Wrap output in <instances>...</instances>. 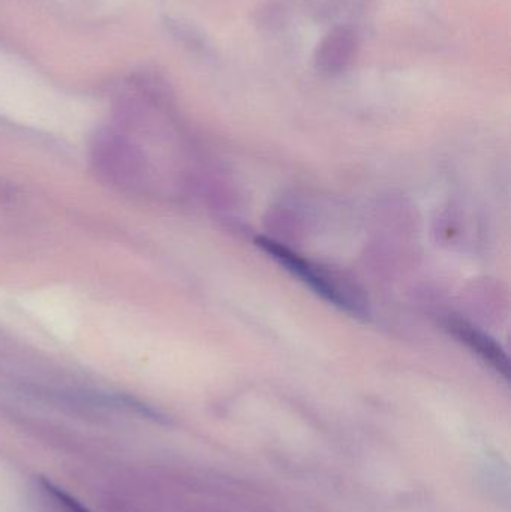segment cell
Returning <instances> with one entry per match:
<instances>
[{"mask_svg": "<svg viewBox=\"0 0 511 512\" xmlns=\"http://www.w3.org/2000/svg\"><path fill=\"white\" fill-rule=\"evenodd\" d=\"M257 245L266 254L272 256L276 262H279L282 267L287 268L291 274L302 279L306 285L311 286L317 294L329 300L330 303L344 307L347 310H354V312L359 310L360 300L356 291L342 277L333 273L330 274L326 268L303 258V256L296 254V252L291 251L282 243L275 242V240L258 237Z\"/></svg>", "mask_w": 511, "mask_h": 512, "instance_id": "6da1fadb", "label": "cell"}, {"mask_svg": "<svg viewBox=\"0 0 511 512\" xmlns=\"http://www.w3.org/2000/svg\"><path fill=\"white\" fill-rule=\"evenodd\" d=\"M35 490L45 512H89L81 502L45 478L36 480Z\"/></svg>", "mask_w": 511, "mask_h": 512, "instance_id": "277c9868", "label": "cell"}, {"mask_svg": "<svg viewBox=\"0 0 511 512\" xmlns=\"http://www.w3.org/2000/svg\"><path fill=\"white\" fill-rule=\"evenodd\" d=\"M446 328L453 337H456L459 342L464 343L474 354L479 355L489 366L494 367L500 375H503L504 378H509V358H507L501 346L492 337L483 333L479 328L474 327L470 322L459 318L447 319Z\"/></svg>", "mask_w": 511, "mask_h": 512, "instance_id": "7a4b0ae2", "label": "cell"}, {"mask_svg": "<svg viewBox=\"0 0 511 512\" xmlns=\"http://www.w3.org/2000/svg\"><path fill=\"white\" fill-rule=\"evenodd\" d=\"M356 50V33L348 27H336L318 44L315 66L323 74H339L353 62Z\"/></svg>", "mask_w": 511, "mask_h": 512, "instance_id": "3957f363", "label": "cell"}]
</instances>
